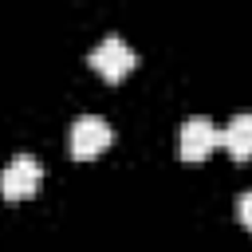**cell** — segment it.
Returning <instances> with one entry per match:
<instances>
[{"mask_svg": "<svg viewBox=\"0 0 252 252\" xmlns=\"http://www.w3.org/2000/svg\"><path fill=\"white\" fill-rule=\"evenodd\" d=\"M110 142H114V134H110L106 118H98V114H83V118H75V126H71V154H75L79 161L98 158Z\"/></svg>", "mask_w": 252, "mask_h": 252, "instance_id": "cell-3", "label": "cell"}, {"mask_svg": "<svg viewBox=\"0 0 252 252\" xmlns=\"http://www.w3.org/2000/svg\"><path fill=\"white\" fill-rule=\"evenodd\" d=\"M39 181H43V165L32 154H16L0 169V197L4 201H28V197H35Z\"/></svg>", "mask_w": 252, "mask_h": 252, "instance_id": "cell-1", "label": "cell"}, {"mask_svg": "<svg viewBox=\"0 0 252 252\" xmlns=\"http://www.w3.org/2000/svg\"><path fill=\"white\" fill-rule=\"evenodd\" d=\"M213 146H220V130H217L209 118L193 114V118H185V122H181L177 150H181V158H185V161H201Z\"/></svg>", "mask_w": 252, "mask_h": 252, "instance_id": "cell-4", "label": "cell"}, {"mask_svg": "<svg viewBox=\"0 0 252 252\" xmlns=\"http://www.w3.org/2000/svg\"><path fill=\"white\" fill-rule=\"evenodd\" d=\"M87 63L106 79V83H122L130 71H134V63H138V55H134V47L126 43V39H118V35H106L91 55H87Z\"/></svg>", "mask_w": 252, "mask_h": 252, "instance_id": "cell-2", "label": "cell"}, {"mask_svg": "<svg viewBox=\"0 0 252 252\" xmlns=\"http://www.w3.org/2000/svg\"><path fill=\"white\" fill-rule=\"evenodd\" d=\"M236 220L252 232V189H244V193L236 197Z\"/></svg>", "mask_w": 252, "mask_h": 252, "instance_id": "cell-6", "label": "cell"}, {"mask_svg": "<svg viewBox=\"0 0 252 252\" xmlns=\"http://www.w3.org/2000/svg\"><path fill=\"white\" fill-rule=\"evenodd\" d=\"M220 146H224L236 161L252 158V114H236V118L220 130Z\"/></svg>", "mask_w": 252, "mask_h": 252, "instance_id": "cell-5", "label": "cell"}]
</instances>
